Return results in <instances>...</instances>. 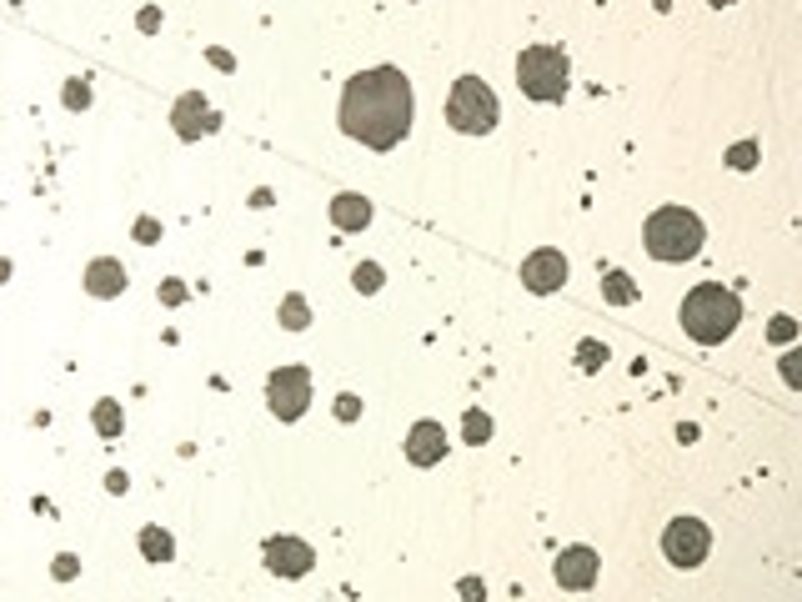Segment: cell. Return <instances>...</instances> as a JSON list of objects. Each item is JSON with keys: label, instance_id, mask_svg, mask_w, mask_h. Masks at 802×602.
I'll use <instances>...</instances> for the list:
<instances>
[{"label": "cell", "instance_id": "603a6c76", "mask_svg": "<svg viewBox=\"0 0 802 602\" xmlns=\"http://www.w3.org/2000/svg\"><path fill=\"white\" fill-rule=\"evenodd\" d=\"M727 161H732L737 171H747V166L757 161V146H752V141H742V146H732V151H727Z\"/></svg>", "mask_w": 802, "mask_h": 602}, {"label": "cell", "instance_id": "7a4b0ae2", "mask_svg": "<svg viewBox=\"0 0 802 602\" xmlns=\"http://www.w3.org/2000/svg\"><path fill=\"white\" fill-rule=\"evenodd\" d=\"M737 322H742V301H737V291H727V286H717V281H702V286H692V291L682 296V332H687L697 347L727 342V337L737 332Z\"/></svg>", "mask_w": 802, "mask_h": 602}, {"label": "cell", "instance_id": "4fadbf2b", "mask_svg": "<svg viewBox=\"0 0 802 602\" xmlns=\"http://www.w3.org/2000/svg\"><path fill=\"white\" fill-rule=\"evenodd\" d=\"M86 291H91V296H121V291H126V266H121L116 256H96V261L86 266Z\"/></svg>", "mask_w": 802, "mask_h": 602}, {"label": "cell", "instance_id": "d4e9b609", "mask_svg": "<svg viewBox=\"0 0 802 602\" xmlns=\"http://www.w3.org/2000/svg\"><path fill=\"white\" fill-rule=\"evenodd\" d=\"M156 236H161V226H156L151 216H141V221H136V241H146V246H151Z\"/></svg>", "mask_w": 802, "mask_h": 602}, {"label": "cell", "instance_id": "9a60e30c", "mask_svg": "<svg viewBox=\"0 0 802 602\" xmlns=\"http://www.w3.org/2000/svg\"><path fill=\"white\" fill-rule=\"evenodd\" d=\"M141 552H146V562H171V557H176V542H171V532H161V527H141Z\"/></svg>", "mask_w": 802, "mask_h": 602}, {"label": "cell", "instance_id": "ffe728a7", "mask_svg": "<svg viewBox=\"0 0 802 602\" xmlns=\"http://www.w3.org/2000/svg\"><path fill=\"white\" fill-rule=\"evenodd\" d=\"M351 286H356V291H366V296H371V291H381V266H376V261H361V266L351 271Z\"/></svg>", "mask_w": 802, "mask_h": 602}, {"label": "cell", "instance_id": "44dd1931", "mask_svg": "<svg viewBox=\"0 0 802 602\" xmlns=\"http://www.w3.org/2000/svg\"><path fill=\"white\" fill-rule=\"evenodd\" d=\"M577 362H582L587 372H597V367L607 362V347H602V342H582V347H577Z\"/></svg>", "mask_w": 802, "mask_h": 602}, {"label": "cell", "instance_id": "5bb4252c", "mask_svg": "<svg viewBox=\"0 0 802 602\" xmlns=\"http://www.w3.org/2000/svg\"><path fill=\"white\" fill-rule=\"evenodd\" d=\"M331 221H336L341 231H361V226H371V201L356 196V191H341V196L331 201Z\"/></svg>", "mask_w": 802, "mask_h": 602}, {"label": "cell", "instance_id": "5b68a950", "mask_svg": "<svg viewBox=\"0 0 802 602\" xmlns=\"http://www.w3.org/2000/svg\"><path fill=\"white\" fill-rule=\"evenodd\" d=\"M502 106H497V91L482 81V76H462L452 86V101H447V121L462 131V136H487L497 126Z\"/></svg>", "mask_w": 802, "mask_h": 602}, {"label": "cell", "instance_id": "83f0119b", "mask_svg": "<svg viewBox=\"0 0 802 602\" xmlns=\"http://www.w3.org/2000/svg\"><path fill=\"white\" fill-rule=\"evenodd\" d=\"M136 26H141V31H156V26H161V11H141Z\"/></svg>", "mask_w": 802, "mask_h": 602}, {"label": "cell", "instance_id": "f1b7e54d", "mask_svg": "<svg viewBox=\"0 0 802 602\" xmlns=\"http://www.w3.org/2000/svg\"><path fill=\"white\" fill-rule=\"evenodd\" d=\"M211 66H221V71H236V61H231L226 51H211Z\"/></svg>", "mask_w": 802, "mask_h": 602}, {"label": "cell", "instance_id": "ac0fdd59", "mask_svg": "<svg viewBox=\"0 0 802 602\" xmlns=\"http://www.w3.org/2000/svg\"><path fill=\"white\" fill-rule=\"evenodd\" d=\"M306 322H311L306 296H296V291H291V296L281 301V327H286V332H306Z\"/></svg>", "mask_w": 802, "mask_h": 602}, {"label": "cell", "instance_id": "9c48e42d", "mask_svg": "<svg viewBox=\"0 0 802 602\" xmlns=\"http://www.w3.org/2000/svg\"><path fill=\"white\" fill-rule=\"evenodd\" d=\"M562 281H567V256H562V251L542 246V251H532V256L522 261V286H527V291L552 296Z\"/></svg>", "mask_w": 802, "mask_h": 602}, {"label": "cell", "instance_id": "2e32d148", "mask_svg": "<svg viewBox=\"0 0 802 602\" xmlns=\"http://www.w3.org/2000/svg\"><path fill=\"white\" fill-rule=\"evenodd\" d=\"M602 296L612 301V307H632V301H637V286H632L627 271H607V276H602Z\"/></svg>", "mask_w": 802, "mask_h": 602}, {"label": "cell", "instance_id": "484cf974", "mask_svg": "<svg viewBox=\"0 0 802 602\" xmlns=\"http://www.w3.org/2000/svg\"><path fill=\"white\" fill-rule=\"evenodd\" d=\"M792 337H797L792 317H777V322H772V342H792Z\"/></svg>", "mask_w": 802, "mask_h": 602}, {"label": "cell", "instance_id": "52a82bcc", "mask_svg": "<svg viewBox=\"0 0 802 602\" xmlns=\"http://www.w3.org/2000/svg\"><path fill=\"white\" fill-rule=\"evenodd\" d=\"M707 547H712V532H707V522H697V517H677V522H667V532H662V552H667L672 567H697V562L707 557Z\"/></svg>", "mask_w": 802, "mask_h": 602}, {"label": "cell", "instance_id": "e0dca14e", "mask_svg": "<svg viewBox=\"0 0 802 602\" xmlns=\"http://www.w3.org/2000/svg\"><path fill=\"white\" fill-rule=\"evenodd\" d=\"M91 422H96V432L101 437H121V427H126V417H121V402H96V412H91Z\"/></svg>", "mask_w": 802, "mask_h": 602}, {"label": "cell", "instance_id": "30bf717a", "mask_svg": "<svg viewBox=\"0 0 802 602\" xmlns=\"http://www.w3.org/2000/svg\"><path fill=\"white\" fill-rule=\"evenodd\" d=\"M311 562H316V552H311V542H301V537H271V542H266V567H271L276 577H306Z\"/></svg>", "mask_w": 802, "mask_h": 602}, {"label": "cell", "instance_id": "3957f363", "mask_svg": "<svg viewBox=\"0 0 802 602\" xmlns=\"http://www.w3.org/2000/svg\"><path fill=\"white\" fill-rule=\"evenodd\" d=\"M642 241H647V251H652L657 261H692V256L702 251L707 231H702V221H697L692 211H682V206H662V211H652V216H647Z\"/></svg>", "mask_w": 802, "mask_h": 602}, {"label": "cell", "instance_id": "6da1fadb", "mask_svg": "<svg viewBox=\"0 0 802 602\" xmlns=\"http://www.w3.org/2000/svg\"><path fill=\"white\" fill-rule=\"evenodd\" d=\"M412 81L401 76L396 66H371L356 71L341 91V131L371 151H391L407 141L412 131Z\"/></svg>", "mask_w": 802, "mask_h": 602}, {"label": "cell", "instance_id": "f546056e", "mask_svg": "<svg viewBox=\"0 0 802 602\" xmlns=\"http://www.w3.org/2000/svg\"><path fill=\"white\" fill-rule=\"evenodd\" d=\"M106 487H111V492H126L131 482H126V472H111V477H106Z\"/></svg>", "mask_w": 802, "mask_h": 602}, {"label": "cell", "instance_id": "4dcf8cb0", "mask_svg": "<svg viewBox=\"0 0 802 602\" xmlns=\"http://www.w3.org/2000/svg\"><path fill=\"white\" fill-rule=\"evenodd\" d=\"M712 6H732V0H712Z\"/></svg>", "mask_w": 802, "mask_h": 602}, {"label": "cell", "instance_id": "277c9868", "mask_svg": "<svg viewBox=\"0 0 802 602\" xmlns=\"http://www.w3.org/2000/svg\"><path fill=\"white\" fill-rule=\"evenodd\" d=\"M517 86L532 101H562L572 86V61L562 46H527L517 56Z\"/></svg>", "mask_w": 802, "mask_h": 602}, {"label": "cell", "instance_id": "7402d4cb", "mask_svg": "<svg viewBox=\"0 0 802 602\" xmlns=\"http://www.w3.org/2000/svg\"><path fill=\"white\" fill-rule=\"evenodd\" d=\"M66 106H71V111H86V106H91V86H86V81H66Z\"/></svg>", "mask_w": 802, "mask_h": 602}, {"label": "cell", "instance_id": "ba28073f", "mask_svg": "<svg viewBox=\"0 0 802 602\" xmlns=\"http://www.w3.org/2000/svg\"><path fill=\"white\" fill-rule=\"evenodd\" d=\"M171 121H176V136L181 141H201V136H211L221 121H216V111H211V101L201 96V91H186L176 106H171Z\"/></svg>", "mask_w": 802, "mask_h": 602}, {"label": "cell", "instance_id": "8992f818", "mask_svg": "<svg viewBox=\"0 0 802 602\" xmlns=\"http://www.w3.org/2000/svg\"><path fill=\"white\" fill-rule=\"evenodd\" d=\"M306 402H311V372H306V367H281V372H271V382H266V407H271L281 422H296V417L306 412Z\"/></svg>", "mask_w": 802, "mask_h": 602}, {"label": "cell", "instance_id": "4316f807", "mask_svg": "<svg viewBox=\"0 0 802 602\" xmlns=\"http://www.w3.org/2000/svg\"><path fill=\"white\" fill-rule=\"evenodd\" d=\"M56 577H61V582H66V577H76V557H71V552H61V557H56Z\"/></svg>", "mask_w": 802, "mask_h": 602}, {"label": "cell", "instance_id": "7c38bea8", "mask_svg": "<svg viewBox=\"0 0 802 602\" xmlns=\"http://www.w3.org/2000/svg\"><path fill=\"white\" fill-rule=\"evenodd\" d=\"M447 457V432H442V422H417L412 432H407V462L412 467H437Z\"/></svg>", "mask_w": 802, "mask_h": 602}, {"label": "cell", "instance_id": "8fae6325", "mask_svg": "<svg viewBox=\"0 0 802 602\" xmlns=\"http://www.w3.org/2000/svg\"><path fill=\"white\" fill-rule=\"evenodd\" d=\"M597 567H602V562H597L592 547H562L552 572H557V582H562L567 592H587V587L597 582Z\"/></svg>", "mask_w": 802, "mask_h": 602}, {"label": "cell", "instance_id": "d6986e66", "mask_svg": "<svg viewBox=\"0 0 802 602\" xmlns=\"http://www.w3.org/2000/svg\"><path fill=\"white\" fill-rule=\"evenodd\" d=\"M462 437H467V442H472V447H482V442H487V437H492V417H487V412H482V407H472V412H467V417H462Z\"/></svg>", "mask_w": 802, "mask_h": 602}, {"label": "cell", "instance_id": "cb8c5ba5", "mask_svg": "<svg viewBox=\"0 0 802 602\" xmlns=\"http://www.w3.org/2000/svg\"><path fill=\"white\" fill-rule=\"evenodd\" d=\"M336 417H341V422H356V417H361V402H356L351 392H341V397H336Z\"/></svg>", "mask_w": 802, "mask_h": 602}]
</instances>
